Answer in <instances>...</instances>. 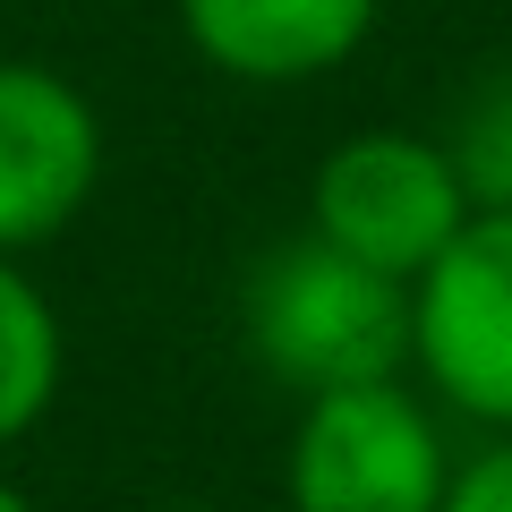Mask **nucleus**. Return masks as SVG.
I'll list each match as a JSON object with an SVG mask.
<instances>
[{
  "mask_svg": "<svg viewBox=\"0 0 512 512\" xmlns=\"http://www.w3.org/2000/svg\"><path fill=\"white\" fill-rule=\"evenodd\" d=\"M248 342L265 376L299 384L308 402L342 384H384L410 367V282L308 231L248 274Z\"/></svg>",
  "mask_w": 512,
  "mask_h": 512,
  "instance_id": "f257e3e1",
  "label": "nucleus"
},
{
  "mask_svg": "<svg viewBox=\"0 0 512 512\" xmlns=\"http://www.w3.org/2000/svg\"><path fill=\"white\" fill-rule=\"evenodd\" d=\"M444 478V436L402 376L316 393L291 436V512H436Z\"/></svg>",
  "mask_w": 512,
  "mask_h": 512,
  "instance_id": "f03ea898",
  "label": "nucleus"
},
{
  "mask_svg": "<svg viewBox=\"0 0 512 512\" xmlns=\"http://www.w3.org/2000/svg\"><path fill=\"white\" fill-rule=\"evenodd\" d=\"M470 214L478 205L461 188L453 154L427 137H402V128H367V137L333 146L316 171V239L402 282H419Z\"/></svg>",
  "mask_w": 512,
  "mask_h": 512,
  "instance_id": "7ed1b4c3",
  "label": "nucleus"
},
{
  "mask_svg": "<svg viewBox=\"0 0 512 512\" xmlns=\"http://www.w3.org/2000/svg\"><path fill=\"white\" fill-rule=\"evenodd\" d=\"M410 359L453 410L512 436V205L470 214L410 282Z\"/></svg>",
  "mask_w": 512,
  "mask_h": 512,
  "instance_id": "20e7f679",
  "label": "nucleus"
},
{
  "mask_svg": "<svg viewBox=\"0 0 512 512\" xmlns=\"http://www.w3.org/2000/svg\"><path fill=\"white\" fill-rule=\"evenodd\" d=\"M103 180L94 103L52 69L0 60V256L43 248L86 214Z\"/></svg>",
  "mask_w": 512,
  "mask_h": 512,
  "instance_id": "39448f33",
  "label": "nucleus"
},
{
  "mask_svg": "<svg viewBox=\"0 0 512 512\" xmlns=\"http://www.w3.org/2000/svg\"><path fill=\"white\" fill-rule=\"evenodd\" d=\"M180 26L214 69L248 86H291L325 77L376 26V0H180Z\"/></svg>",
  "mask_w": 512,
  "mask_h": 512,
  "instance_id": "423d86ee",
  "label": "nucleus"
},
{
  "mask_svg": "<svg viewBox=\"0 0 512 512\" xmlns=\"http://www.w3.org/2000/svg\"><path fill=\"white\" fill-rule=\"evenodd\" d=\"M52 393H60V316L0 256V444H18L52 410Z\"/></svg>",
  "mask_w": 512,
  "mask_h": 512,
  "instance_id": "0eeeda50",
  "label": "nucleus"
},
{
  "mask_svg": "<svg viewBox=\"0 0 512 512\" xmlns=\"http://www.w3.org/2000/svg\"><path fill=\"white\" fill-rule=\"evenodd\" d=\"M444 154H453V171H461V188H470L478 214H504L512 205V69H495V77L470 86Z\"/></svg>",
  "mask_w": 512,
  "mask_h": 512,
  "instance_id": "6e6552de",
  "label": "nucleus"
},
{
  "mask_svg": "<svg viewBox=\"0 0 512 512\" xmlns=\"http://www.w3.org/2000/svg\"><path fill=\"white\" fill-rule=\"evenodd\" d=\"M436 512H512V436L487 444L478 461H461V470L444 478V504Z\"/></svg>",
  "mask_w": 512,
  "mask_h": 512,
  "instance_id": "1a4fd4ad",
  "label": "nucleus"
},
{
  "mask_svg": "<svg viewBox=\"0 0 512 512\" xmlns=\"http://www.w3.org/2000/svg\"><path fill=\"white\" fill-rule=\"evenodd\" d=\"M0 512H26V495H18V487H9V478H0Z\"/></svg>",
  "mask_w": 512,
  "mask_h": 512,
  "instance_id": "9d476101",
  "label": "nucleus"
},
{
  "mask_svg": "<svg viewBox=\"0 0 512 512\" xmlns=\"http://www.w3.org/2000/svg\"><path fill=\"white\" fill-rule=\"evenodd\" d=\"M180 512H188V504H180Z\"/></svg>",
  "mask_w": 512,
  "mask_h": 512,
  "instance_id": "9b49d317",
  "label": "nucleus"
}]
</instances>
